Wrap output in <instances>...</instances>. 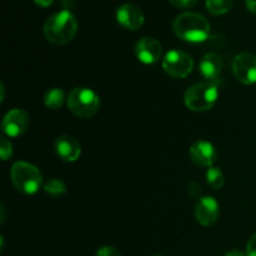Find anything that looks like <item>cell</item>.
I'll return each mask as SVG.
<instances>
[{"label":"cell","mask_w":256,"mask_h":256,"mask_svg":"<svg viewBox=\"0 0 256 256\" xmlns=\"http://www.w3.org/2000/svg\"><path fill=\"white\" fill-rule=\"evenodd\" d=\"M210 29L209 20L199 12H182L172 22V30L178 38L195 44L209 39Z\"/></svg>","instance_id":"obj_1"},{"label":"cell","mask_w":256,"mask_h":256,"mask_svg":"<svg viewBox=\"0 0 256 256\" xmlns=\"http://www.w3.org/2000/svg\"><path fill=\"white\" fill-rule=\"evenodd\" d=\"M78 32V20L69 10H62L50 15L44 24V35L48 42L65 45L72 42Z\"/></svg>","instance_id":"obj_2"},{"label":"cell","mask_w":256,"mask_h":256,"mask_svg":"<svg viewBox=\"0 0 256 256\" xmlns=\"http://www.w3.org/2000/svg\"><path fill=\"white\" fill-rule=\"evenodd\" d=\"M219 98L216 82H202L192 85L184 94V102L192 112H202L212 109Z\"/></svg>","instance_id":"obj_3"},{"label":"cell","mask_w":256,"mask_h":256,"mask_svg":"<svg viewBox=\"0 0 256 256\" xmlns=\"http://www.w3.org/2000/svg\"><path fill=\"white\" fill-rule=\"evenodd\" d=\"M68 109L79 118H92L99 112L102 106L100 98L94 90L89 88H74L68 94Z\"/></svg>","instance_id":"obj_4"},{"label":"cell","mask_w":256,"mask_h":256,"mask_svg":"<svg viewBox=\"0 0 256 256\" xmlns=\"http://www.w3.org/2000/svg\"><path fill=\"white\" fill-rule=\"evenodd\" d=\"M12 182L18 192L32 195L42 185V175L36 166L26 162H16L12 166Z\"/></svg>","instance_id":"obj_5"},{"label":"cell","mask_w":256,"mask_h":256,"mask_svg":"<svg viewBox=\"0 0 256 256\" xmlns=\"http://www.w3.org/2000/svg\"><path fill=\"white\" fill-rule=\"evenodd\" d=\"M162 65L164 72L169 76L174 79H184L192 72L194 60L192 55L184 50L172 49L165 54Z\"/></svg>","instance_id":"obj_6"},{"label":"cell","mask_w":256,"mask_h":256,"mask_svg":"<svg viewBox=\"0 0 256 256\" xmlns=\"http://www.w3.org/2000/svg\"><path fill=\"white\" fill-rule=\"evenodd\" d=\"M232 74L238 82L245 85L256 82V55L240 52L232 60Z\"/></svg>","instance_id":"obj_7"},{"label":"cell","mask_w":256,"mask_h":256,"mask_svg":"<svg viewBox=\"0 0 256 256\" xmlns=\"http://www.w3.org/2000/svg\"><path fill=\"white\" fill-rule=\"evenodd\" d=\"M30 125V118L25 110L12 109L2 118V129L10 138H16L24 134Z\"/></svg>","instance_id":"obj_8"},{"label":"cell","mask_w":256,"mask_h":256,"mask_svg":"<svg viewBox=\"0 0 256 256\" xmlns=\"http://www.w3.org/2000/svg\"><path fill=\"white\" fill-rule=\"evenodd\" d=\"M220 216V205L212 196H202L195 205V219L202 226H212Z\"/></svg>","instance_id":"obj_9"},{"label":"cell","mask_w":256,"mask_h":256,"mask_svg":"<svg viewBox=\"0 0 256 256\" xmlns=\"http://www.w3.org/2000/svg\"><path fill=\"white\" fill-rule=\"evenodd\" d=\"M189 156L198 166L212 168L216 162L218 152L214 145L208 140H198L190 146Z\"/></svg>","instance_id":"obj_10"},{"label":"cell","mask_w":256,"mask_h":256,"mask_svg":"<svg viewBox=\"0 0 256 256\" xmlns=\"http://www.w3.org/2000/svg\"><path fill=\"white\" fill-rule=\"evenodd\" d=\"M134 52L139 62H142V64L152 65L162 59V46L156 39L146 36L138 40Z\"/></svg>","instance_id":"obj_11"},{"label":"cell","mask_w":256,"mask_h":256,"mask_svg":"<svg viewBox=\"0 0 256 256\" xmlns=\"http://www.w3.org/2000/svg\"><path fill=\"white\" fill-rule=\"evenodd\" d=\"M116 20L120 26L126 30L140 29L144 25L145 16L142 10L134 4H122L116 10Z\"/></svg>","instance_id":"obj_12"},{"label":"cell","mask_w":256,"mask_h":256,"mask_svg":"<svg viewBox=\"0 0 256 256\" xmlns=\"http://www.w3.org/2000/svg\"><path fill=\"white\" fill-rule=\"evenodd\" d=\"M55 152L62 160L66 162H74L82 155V145L70 135H62L55 140Z\"/></svg>","instance_id":"obj_13"},{"label":"cell","mask_w":256,"mask_h":256,"mask_svg":"<svg viewBox=\"0 0 256 256\" xmlns=\"http://www.w3.org/2000/svg\"><path fill=\"white\" fill-rule=\"evenodd\" d=\"M224 68V60L215 52H208L202 56L199 64V72L206 82H216Z\"/></svg>","instance_id":"obj_14"},{"label":"cell","mask_w":256,"mask_h":256,"mask_svg":"<svg viewBox=\"0 0 256 256\" xmlns=\"http://www.w3.org/2000/svg\"><path fill=\"white\" fill-rule=\"evenodd\" d=\"M65 92L60 88H52L44 95V104L48 109L58 110L66 102Z\"/></svg>","instance_id":"obj_15"},{"label":"cell","mask_w":256,"mask_h":256,"mask_svg":"<svg viewBox=\"0 0 256 256\" xmlns=\"http://www.w3.org/2000/svg\"><path fill=\"white\" fill-rule=\"evenodd\" d=\"M206 182L212 189L219 190L224 186L225 184V175L220 168L212 166L208 168L206 170Z\"/></svg>","instance_id":"obj_16"},{"label":"cell","mask_w":256,"mask_h":256,"mask_svg":"<svg viewBox=\"0 0 256 256\" xmlns=\"http://www.w3.org/2000/svg\"><path fill=\"white\" fill-rule=\"evenodd\" d=\"M232 8V0H206V9L212 15H224Z\"/></svg>","instance_id":"obj_17"},{"label":"cell","mask_w":256,"mask_h":256,"mask_svg":"<svg viewBox=\"0 0 256 256\" xmlns=\"http://www.w3.org/2000/svg\"><path fill=\"white\" fill-rule=\"evenodd\" d=\"M44 192L52 196H62L66 192V185L60 179H50L49 182H45Z\"/></svg>","instance_id":"obj_18"},{"label":"cell","mask_w":256,"mask_h":256,"mask_svg":"<svg viewBox=\"0 0 256 256\" xmlns=\"http://www.w3.org/2000/svg\"><path fill=\"white\" fill-rule=\"evenodd\" d=\"M0 156L4 162L9 160L12 156V145L6 138L2 136L0 140Z\"/></svg>","instance_id":"obj_19"},{"label":"cell","mask_w":256,"mask_h":256,"mask_svg":"<svg viewBox=\"0 0 256 256\" xmlns=\"http://www.w3.org/2000/svg\"><path fill=\"white\" fill-rule=\"evenodd\" d=\"M170 4L174 5L175 8H180V9H188V8H192L198 4L199 0H169Z\"/></svg>","instance_id":"obj_20"},{"label":"cell","mask_w":256,"mask_h":256,"mask_svg":"<svg viewBox=\"0 0 256 256\" xmlns=\"http://www.w3.org/2000/svg\"><path fill=\"white\" fill-rule=\"evenodd\" d=\"M96 256H122V254L112 246H102L96 252Z\"/></svg>","instance_id":"obj_21"},{"label":"cell","mask_w":256,"mask_h":256,"mask_svg":"<svg viewBox=\"0 0 256 256\" xmlns=\"http://www.w3.org/2000/svg\"><path fill=\"white\" fill-rule=\"evenodd\" d=\"M246 256H256V232L250 236L246 244Z\"/></svg>","instance_id":"obj_22"},{"label":"cell","mask_w":256,"mask_h":256,"mask_svg":"<svg viewBox=\"0 0 256 256\" xmlns=\"http://www.w3.org/2000/svg\"><path fill=\"white\" fill-rule=\"evenodd\" d=\"M189 192H190V194L192 195V196H195V198H198L199 196V199L202 196H200V194H202V188L199 186V185L196 184V182H190L189 184Z\"/></svg>","instance_id":"obj_23"},{"label":"cell","mask_w":256,"mask_h":256,"mask_svg":"<svg viewBox=\"0 0 256 256\" xmlns=\"http://www.w3.org/2000/svg\"><path fill=\"white\" fill-rule=\"evenodd\" d=\"M60 2H62V6L64 8V10H69L70 12V9L75 6L76 0H60Z\"/></svg>","instance_id":"obj_24"},{"label":"cell","mask_w":256,"mask_h":256,"mask_svg":"<svg viewBox=\"0 0 256 256\" xmlns=\"http://www.w3.org/2000/svg\"><path fill=\"white\" fill-rule=\"evenodd\" d=\"M245 5L252 14L256 15V0H245Z\"/></svg>","instance_id":"obj_25"},{"label":"cell","mask_w":256,"mask_h":256,"mask_svg":"<svg viewBox=\"0 0 256 256\" xmlns=\"http://www.w3.org/2000/svg\"><path fill=\"white\" fill-rule=\"evenodd\" d=\"M34 2L36 5H39V6L48 8V6H50L52 2H54V0H34Z\"/></svg>","instance_id":"obj_26"},{"label":"cell","mask_w":256,"mask_h":256,"mask_svg":"<svg viewBox=\"0 0 256 256\" xmlns=\"http://www.w3.org/2000/svg\"><path fill=\"white\" fill-rule=\"evenodd\" d=\"M225 256H246V254H244L242 252H240V250H230V252H228Z\"/></svg>","instance_id":"obj_27"},{"label":"cell","mask_w":256,"mask_h":256,"mask_svg":"<svg viewBox=\"0 0 256 256\" xmlns=\"http://www.w3.org/2000/svg\"><path fill=\"white\" fill-rule=\"evenodd\" d=\"M154 256H162V255H154Z\"/></svg>","instance_id":"obj_28"}]
</instances>
